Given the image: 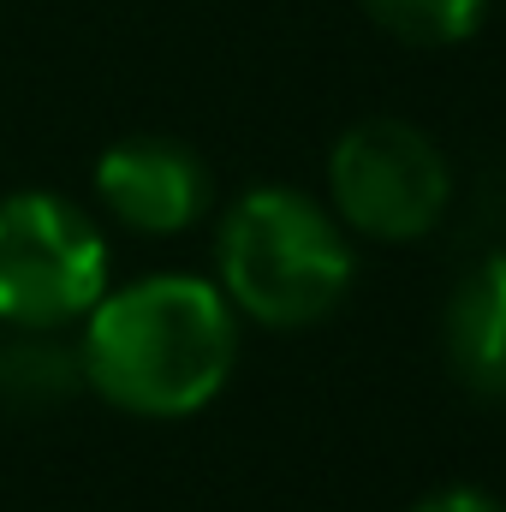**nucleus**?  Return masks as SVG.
Listing matches in <instances>:
<instances>
[{"mask_svg": "<svg viewBox=\"0 0 506 512\" xmlns=\"http://www.w3.org/2000/svg\"><path fill=\"white\" fill-rule=\"evenodd\" d=\"M96 197L126 233L173 239V233H185L209 215L215 179H209V161L191 143L143 131V137H120L114 149H102Z\"/></svg>", "mask_w": 506, "mask_h": 512, "instance_id": "39448f33", "label": "nucleus"}, {"mask_svg": "<svg viewBox=\"0 0 506 512\" xmlns=\"http://www.w3.org/2000/svg\"><path fill=\"white\" fill-rule=\"evenodd\" d=\"M108 292V239L60 191L0 197V328H72Z\"/></svg>", "mask_w": 506, "mask_h": 512, "instance_id": "7ed1b4c3", "label": "nucleus"}, {"mask_svg": "<svg viewBox=\"0 0 506 512\" xmlns=\"http://www.w3.org/2000/svg\"><path fill=\"white\" fill-rule=\"evenodd\" d=\"M447 364L465 393L506 405V251L459 274L447 298Z\"/></svg>", "mask_w": 506, "mask_h": 512, "instance_id": "423d86ee", "label": "nucleus"}, {"mask_svg": "<svg viewBox=\"0 0 506 512\" xmlns=\"http://www.w3.org/2000/svg\"><path fill=\"white\" fill-rule=\"evenodd\" d=\"M364 12L405 48H453L483 24L489 0H364Z\"/></svg>", "mask_w": 506, "mask_h": 512, "instance_id": "6e6552de", "label": "nucleus"}, {"mask_svg": "<svg viewBox=\"0 0 506 512\" xmlns=\"http://www.w3.org/2000/svg\"><path fill=\"white\" fill-rule=\"evenodd\" d=\"M239 364V316L215 280L143 274L108 286L84 316L78 370L84 387L131 417H191Z\"/></svg>", "mask_w": 506, "mask_h": 512, "instance_id": "f257e3e1", "label": "nucleus"}, {"mask_svg": "<svg viewBox=\"0 0 506 512\" xmlns=\"http://www.w3.org/2000/svg\"><path fill=\"white\" fill-rule=\"evenodd\" d=\"M411 512H506V501H501V495H489V489L453 483V489H435V495H423Z\"/></svg>", "mask_w": 506, "mask_h": 512, "instance_id": "1a4fd4ad", "label": "nucleus"}, {"mask_svg": "<svg viewBox=\"0 0 506 512\" xmlns=\"http://www.w3.org/2000/svg\"><path fill=\"white\" fill-rule=\"evenodd\" d=\"M328 197H334L340 227L381 239V245H411L447 215L453 173L429 131L376 114V120H358L334 143Z\"/></svg>", "mask_w": 506, "mask_h": 512, "instance_id": "20e7f679", "label": "nucleus"}, {"mask_svg": "<svg viewBox=\"0 0 506 512\" xmlns=\"http://www.w3.org/2000/svg\"><path fill=\"white\" fill-rule=\"evenodd\" d=\"M84 387L78 346L60 328H6L0 334V405L6 411H48Z\"/></svg>", "mask_w": 506, "mask_h": 512, "instance_id": "0eeeda50", "label": "nucleus"}, {"mask_svg": "<svg viewBox=\"0 0 506 512\" xmlns=\"http://www.w3.org/2000/svg\"><path fill=\"white\" fill-rule=\"evenodd\" d=\"M215 268L233 310L262 328H310L352 286V245L334 209L292 185L245 191L215 233Z\"/></svg>", "mask_w": 506, "mask_h": 512, "instance_id": "f03ea898", "label": "nucleus"}]
</instances>
